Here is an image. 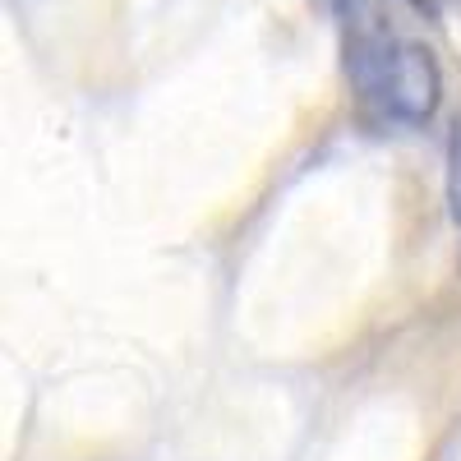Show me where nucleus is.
Segmentation results:
<instances>
[{"instance_id":"f257e3e1","label":"nucleus","mask_w":461,"mask_h":461,"mask_svg":"<svg viewBox=\"0 0 461 461\" xmlns=\"http://www.w3.org/2000/svg\"><path fill=\"white\" fill-rule=\"evenodd\" d=\"M346 74L365 106L397 125H425L443 93L434 56L411 37L393 32L378 14L346 23Z\"/></svg>"},{"instance_id":"f03ea898","label":"nucleus","mask_w":461,"mask_h":461,"mask_svg":"<svg viewBox=\"0 0 461 461\" xmlns=\"http://www.w3.org/2000/svg\"><path fill=\"white\" fill-rule=\"evenodd\" d=\"M447 194H452V212L461 221V121L452 125V139H447Z\"/></svg>"}]
</instances>
